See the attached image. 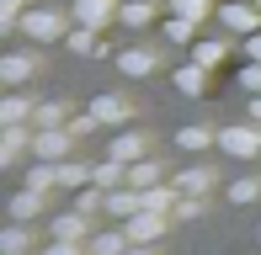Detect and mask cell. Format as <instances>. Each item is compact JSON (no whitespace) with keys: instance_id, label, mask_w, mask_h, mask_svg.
Segmentation results:
<instances>
[{"instance_id":"277c9868","label":"cell","mask_w":261,"mask_h":255,"mask_svg":"<svg viewBox=\"0 0 261 255\" xmlns=\"http://www.w3.org/2000/svg\"><path fill=\"white\" fill-rule=\"evenodd\" d=\"M16 32H27V38H38V43H54V38H64V21H59L54 11H27V16L16 21Z\"/></svg>"},{"instance_id":"52a82bcc","label":"cell","mask_w":261,"mask_h":255,"mask_svg":"<svg viewBox=\"0 0 261 255\" xmlns=\"http://www.w3.org/2000/svg\"><path fill=\"white\" fill-rule=\"evenodd\" d=\"M21 149H32V133L21 122H6V128H0V165H16Z\"/></svg>"},{"instance_id":"3957f363","label":"cell","mask_w":261,"mask_h":255,"mask_svg":"<svg viewBox=\"0 0 261 255\" xmlns=\"http://www.w3.org/2000/svg\"><path fill=\"white\" fill-rule=\"evenodd\" d=\"M219 21L229 32H240V38H251V32H261V6H240V0H224L219 6Z\"/></svg>"},{"instance_id":"d590c367","label":"cell","mask_w":261,"mask_h":255,"mask_svg":"<svg viewBox=\"0 0 261 255\" xmlns=\"http://www.w3.org/2000/svg\"><path fill=\"white\" fill-rule=\"evenodd\" d=\"M245 53H251V59L261 64V32H251V38H245Z\"/></svg>"},{"instance_id":"4fadbf2b","label":"cell","mask_w":261,"mask_h":255,"mask_svg":"<svg viewBox=\"0 0 261 255\" xmlns=\"http://www.w3.org/2000/svg\"><path fill=\"white\" fill-rule=\"evenodd\" d=\"M165 181V165H155V160H134L128 165V186L134 192H149V186H160Z\"/></svg>"},{"instance_id":"836d02e7","label":"cell","mask_w":261,"mask_h":255,"mask_svg":"<svg viewBox=\"0 0 261 255\" xmlns=\"http://www.w3.org/2000/svg\"><path fill=\"white\" fill-rule=\"evenodd\" d=\"M192 27H197V21H187V16H171V21H165V32H171L176 43H187V38H192Z\"/></svg>"},{"instance_id":"8fae6325","label":"cell","mask_w":261,"mask_h":255,"mask_svg":"<svg viewBox=\"0 0 261 255\" xmlns=\"http://www.w3.org/2000/svg\"><path fill=\"white\" fill-rule=\"evenodd\" d=\"M107 213L112 218H134V213H144V197H139L134 186H112L107 192Z\"/></svg>"},{"instance_id":"d6986e66","label":"cell","mask_w":261,"mask_h":255,"mask_svg":"<svg viewBox=\"0 0 261 255\" xmlns=\"http://www.w3.org/2000/svg\"><path fill=\"white\" fill-rule=\"evenodd\" d=\"M38 213H43V192L21 186L16 197H11V218H21V224H27V218H38Z\"/></svg>"},{"instance_id":"ac0fdd59","label":"cell","mask_w":261,"mask_h":255,"mask_svg":"<svg viewBox=\"0 0 261 255\" xmlns=\"http://www.w3.org/2000/svg\"><path fill=\"white\" fill-rule=\"evenodd\" d=\"M54 239H86V213H80V207L59 213L54 218Z\"/></svg>"},{"instance_id":"7402d4cb","label":"cell","mask_w":261,"mask_h":255,"mask_svg":"<svg viewBox=\"0 0 261 255\" xmlns=\"http://www.w3.org/2000/svg\"><path fill=\"white\" fill-rule=\"evenodd\" d=\"M96 186H107V192H112V186H128V165L107 154L101 165H96Z\"/></svg>"},{"instance_id":"ffe728a7","label":"cell","mask_w":261,"mask_h":255,"mask_svg":"<svg viewBox=\"0 0 261 255\" xmlns=\"http://www.w3.org/2000/svg\"><path fill=\"white\" fill-rule=\"evenodd\" d=\"M27 250H32V234H27V224L16 218V224L0 234V255H27Z\"/></svg>"},{"instance_id":"484cf974","label":"cell","mask_w":261,"mask_h":255,"mask_svg":"<svg viewBox=\"0 0 261 255\" xmlns=\"http://www.w3.org/2000/svg\"><path fill=\"white\" fill-rule=\"evenodd\" d=\"M208 11H213L208 0H171V16H187V21H203Z\"/></svg>"},{"instance_id":"9a60e30c","label":"cell","mask_w":261,"mask_h":255,"mask_svg":"<svg viewBox=\"0 0 261 255\" xmlns=\"http://www.w3.org/2000/svg\"><path fill=\"white\" fill-rule=\"evenodd\" d=\"M117 21H123V27H149V21H155V0H123V6H117Z\"/></svg>"},{"instance_id":"8d00e7d4","label":"cell","mask_w":261,"mask_h":255,"mask_svg":"<svg viewBox=\"0 0 261 255\" xmlns=\"http://www.w3.org/2000/svg\"><path fill=\"white\" fill-rule=\"evenodd\" d=\"M251 122H261V96H251Z\"/></svg>"},{"instance_id":"f35d334b","label":"cell","mask_w":261,"mask_h":255,"mask_svg":"<svg viewBox=\"0 0 261 255\" xmlns=\"http://www.w3.org/2000/svg\"><path fill=\"white\" fill-rule=\"evenodd\" d=\"M256 239H261V224H256Z\"/></svg>"},{"instance_id":"6da1fadb","label":"cell","mask_w":261,"mask_h":255,"mask_svg":"<svg viewBox=\"0 0 261 255\" xmlns=\"http://www.w3.org/2000/svg\"><path fill=\"white\" fill-rule=\"evenodd\" d=\"M219 149H224L229 160H256V154H261V122L219 128Z\"/></svg>"},{"instance_id":"44dd1931","label":"cell","mask_w":261,"mask_h":255,"mask_svg":"<svg viewBox=\"0 0 261 255\" xmlns=\"http://www.w3.org/2000/svg\"><path fill=\"white\" fill-rule=\"evenodd\" d=\"M112 160H123V165L144 160V138H139V133H117L112 138Z\"/></svg>"},{"instance_id":"83f0119b","label":"cell","mask_w":261,"mask_h":255,"mask_svg":"<svg viewBox=\"0 0 261 255\" xmlns=\"http://www.w3.org/2000/svg\"><path fill=\"white\" fill-rule=\"evenodd\" d=\"M192 59L203 64V69H219V64H224V43H197V48H192Z\"/></svg>"},{"instance_id":"e0dca14e","label":"cell","mask_w":261,"mask_h":255,"mask_svg":"<svg viewBox=\"0 0 261 255\" xmlns=\"http://www.w3.org/2000/svg\"><path fill=\"white\" fill-rule=\"evenodd\" d=\"M176 144H181L187 154H197V149L219 144V128H203V122H192V128H181V133H176Z\"/></svg>"},{"instance_id":"d4e9b609","label":"cell","mask_w":261,"mask_h":255,"mask_svg":"<svg viewBox=\"0 0 261 255\" xmlns=\"http://www.w3.org/2000/svg\"><path fill=\"white\" fill-rule=\"evenodd\" d=\"M256 197H261V176H240V181H234V186H229V202H256Z\"/></svg>"},{"instance_id":"e575fe53","label":"cell","mask_w":261,"mask_h":255,"mask_svg":"<svg viewBox=\"0 0 261 255\" xmlns=\"http://www.w3.org/2000/svg\"><path fill=\"white\" fill-rule=\"evenodd\" d=\"M64 128H69V133H75V138H86V133H91V128H101V122H96V117H91V112H86V117H69Z\"/></svg>"},{"instance_id":"74e56055","label":"cell","mask_w":261,"mask_h":255,"mask_svg":"<svg viewBox=\"0 0 261 255\" xmlns=\"http://www.w3.org/2000/svg\"><path fill=\"white\" fill-rule=\"evenodd\" d=\"M128 255H155V250H149V245H128Z\"/></svg>"},{"instance_id":"cb8c5ba5","label":"cell","mask_w":261,"mask_h":255,"mask_svg":"<svg viewBox=\"0 0 261 255\" xmlns=\"http://www.w3.org/2000/svg\"><path fill=\"white\" fill-rule=\"evenodd\" d=\"M91 255H128V229H117V234H96V239H91Z\"/></svg>"},{"instance_id":"5b68a950","label":"cell","mask_w":261,"mask_h":255,"mask_svg":"<svg viewBox=\"0 0 261 255\" xmlns=\"http://www.w3.org/2000/svg\"><path fill=\"white\" fill-rule=\"evenodd\" d=\"M165 224H171L165 213H134L128 218V245H155L165 234Z\"/></svg>"},{"instance_id":"603a6c76","label":"cell","mask_w":261,"mask_h":255,"mask_svg":"<svg viewBox=\"0 0 261 255\" xmlns=\"http://www.w3.org/2000/svg\"><path fill=\"white\" fill-rule=\"evenodd\" d=\"M27 117H38V107H32L27 96H6L0 101V122H27Z\"/></svg>"},{"instance_id":"7c38bea8","label":"cell","mask_w":261,"mask_h":255,"mask_svg":"<svg viewBox=\"0 0 261 255\" xmlns=\"http://www.w3.org/2000/svg\"><path fill=\"white\" fill-rule=\"evenodd\" d=\"M171 85L181 90V96H203V90H208V69H203V64L192 59L187 69H176V75H171Z\"/></svg>"},{"instance_id":"5bb4252c","label":"cell","mask_w":261,"mask_h":255,"mask_svg":"<svg viewBox=\"0 0 261 255\" xmlns=\"http://www.w3.org/2000/svg\"><path fill=\"white\" fill-rule=\"evenodd\" d=\"M117 69L134 75V80H144L149 69H155V53H149V48H123V53H117Z\"/></svg>"},{"instance_id":"4dcf8cb0","label":"cell","mask_w":261,"mask_h":255,"mask_svg":"<svg viewBox=\"0 0 261 255\" xmlns=\"http://www.w3.org/2000/svg\"><path fill=\"white\" fill-rule=\"evenodd\" d=\"M16 21H21V0H0V27L16 32Z\"/></svg>"},{"instance_id":"f546056e","label":"cell","mask_w":261,"mask_h":255,"mask_svg":"<svg viewBox=\"0 0 261 255\" xmlns=\"http://www.w3.org/2000/svg\"><path fill=\"white\" fill-rule=\"evenodd\" d=\"M38 255H91V245H86V239H54V245L38 250Z\"/></svg>"},{"instance_id":"2e32d148","label":"cell","mask_w":261,"mask_h":255,"mask_svg":"<svg viewBox=\"0 0 261 255\" xmlns=\"http://www.w3.org/2000/svg\"><path fill=\"white\" fill-rule=\"evenodd\" d=\"M96 181V165H80V160H59V186H91Z\"/></svg>"},{"instance_id":"8992f818","label":"cell","mask_w":261,"mask_h":255,"mask_svg":"<svg viewBox=\"0 0 261 255\" xmlns=\"http://www.w3.org/2000/svg\"><path fill=\"white\" fill-rule=\"evenodd\" d=\"M86 112H91V117H96L101 128H117V122H128V112H134V107H128L123 96H96Z\"/></svg>"},{"instance_id":"d6a6232c","label":"cell","mask_w":261,"mask_h":255,"mask_svg":"<svg viewBox=\"0 0 261 255\" xmlns=\"http://www.w3.org/2000/svg\"><path fill=\"white\" fill-rule=\"evenodd\" d=\"M240 85L251 90V96H261V64H256V59L245 64V69H240Z\"/></svg>"},{"instance_id":"4316f807","label":"cell","mask_w":261,"mask_h":255,"mask_svg":"<svg viewBox=\"0 0 261 255\" xmlns=\"http://www.w3.org/2000/svg\"><path fill=\"white\" fill-rule=\"evenodd\" d=\"M64 43H69V53H101V48H96V27H80V32H69Z\"/></svg>"},{"instance_id":"9c48e42d","label":"cell","mask_w":261,"mask_h":255,"mask_svg":"<svg viewBox=\"0 0 261 255\" xmlns=\"http://www.w3.org/2000/svg\"><path fill=\"white\" fill-rule=\"evenodd\" d=\"M117 16V0H75V21L80 27H107Z\"/></svg>"},{"instance_id":"f1b7e54d","label":"cell","mask_w":261,"mask_h":255,"mask_svg":"<svg viewBox=\"0 0 261 255\" xmlns=\"http://www.w3.org/2000/svg\"><path fill=\"white\" fill-rule=\"evenodd\" d=\"M32 122H38V128H64L69 117H64V107H59V101H43V107H38V117H32Z\"/></svg>"},{"instance_id":"7a4b0ae2","label":"cell","mask_w":261,"mask_h":255,"mask_svg":"<svg viewBox=\"0 0 261 255\" xmlns=\"http://www.w3.org/2000/svg\"><path fill=\"white\" fill-rule=\"evenodd\" d=\"M69 144H75L69 128H38V133H32V154H38V160H54V165L69 154Z\"/></svg>"},{"instance_id":"ba28073f","label":"cell","mask_w":261,"mask_h":255,"mask_svg":"<svg viewBox=\"0 0 261 255\" xmlns=\"http://www.w3.org/2000/svg\"><path fill=\"white\" fill-rule=\"evenodd\" d=\"M32 75H38V59H32V53H6V59H0V80H6V85H27Z\"/></svg>"},{"instance_id":"30bf717a","label":"cell","mask_w":261,"mask_h":255,"mask_svg":"<svg viewBox=\"0 0 261 255\" xmlns=\"http://www.w3.org/2000/svg\"><path fill=\"white\" fill-rule=\"evenodd\" d=\"M171 181H176L181 197H208L213 192V170L208 165H192V170H181V176H171Z\"/></svg>"},{"instance_id":"1f68e13d","label":"cell","mask_w":261,"mask_h":255,"mask_svg":"<svg viewBox=\"0 0 261 255\" xmlns=\"http://www.w3.org/2000/svg\"><path fill=\"white\" fill-rule=\"evenodd\" d=\"M203 213H208L203 197H181V202H176V218H203Z\"/></svg>"},{"instance_id":"ab89813d","label":"cell","mask_w":261,"mask_h":255,"mask_svg":"<svg viewBox=\"0 0 261 255\" xmlns=\"http://www.w3.org/2000/svg\"><path fill=\"white\" fill-rule=\"evenodd\" d=\"M256 6H261V0H256Z\"/></svg>"}]
</instances>
